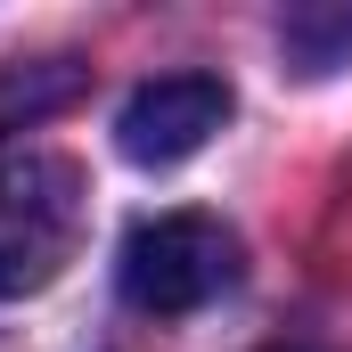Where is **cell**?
Listing matches in <instances>:
<instances>
[{"label": "cell", "mask_w": 352, "mask_h": 352, "mask_svg": "<svg viewBox=\"0 0 352 352\" xmlns=\"http://www.w3.org/2000/svg\"><path fill=\"white\" fill-rule=\"evenodd\" d=\"M82 213H90V188L74 156H50V148L0 156V303L41 295L74 263Z\"/></svg>", "instance_id": "6da1fadb"}, {"label": "cell", "mask_w": 352, "mask_h": 352, "mask_svg": "<svg viewBox=\"0 0 352 352\" xmlns=\"http://www.w3.org/2000/svg\"><path fill=\"white\" fill-rule=\"evenodd\" d=\"M115 287L148 320H188V311H205L213 295L238 287V238L213 213H148L123 238Z\"/></svg>", "instance_id": "7a4b0ae2"}, {"label": "cell", "mask_w": 352, "mask_h": 352, "mask_svg": "<svg viewBox=\"0 0 352 352\" xmlns=\"http://www.w3.org/2000/svg\"><path fill=\"white\" fill-rule=\"evenodd\" d=\"M221 123H230V82H221V74H156V82H140L123 98L115 148H123L131 164L164 173V164H188Z\"/></svg>", "instance_id": "3957f363"}, {"label": "cell", "mask_w": 352, "mask_h": 352, "mask_svg": "<svg viewBox=\"0 0 352 352\" xmlns=\"http://www.w3.org/2000/svg\"><path fill=\"white\" fill-rule=\"evenodd\" d=\"M278 50H287L295 74H336V66H352V8H328V0L287 8L278 16Z\"/></svg>", "instance_id": "277c9868"}, {"label": "cell", "mask_w": 352, "mask_h": 352, "mask_svg": "<svg viewBox=\"0 0 352 352\" xmlns=\"http://www.w3.org/2000/svg\"><path fill=\"white\" fill-rule=\"evenodd\" d=\"M66 90H74V66H41V74L25 66L16 82H0V123H16V115L33 123V115H50V107H58Z\"/></svg>", "instance_id": "5b68a950"}, {"label": "cell", "mask_w": 352, "mask_h": 352, "mask_svg": "<svg viewBox=\"0 0 352 352\" xmlns=\"http://www.w3.org/2000/svg\"><path fill=\"white\" fill-rule=\"evenodd\" d=\"M263 352H328V344H303V336H287V344H263Z\"/></svg>", "instance_id": "8992f818"}]
</instances>
